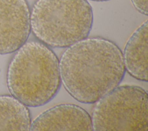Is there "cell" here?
I'll return each mask as SVG.
<instances>
[{
  "mask_svg": "<svg viewBox=\"0 0 148 131\" xmlns=\"http://www.w3.org/2000/svg\"><path fill=\"white\" fill-rule=\"evenodd\" d=\"M66 48L59 61L61 81L78 102L94 103L123 80L122 51L113 42L87 37Z\"/></svg>",
  "mask_w": 148,
  "mask_h": 131,
  "instance_id": "obj_1",
  "label": "cell"
},
{
  "mask_svg": "<svg viewBox=\"0 0 148 131\" xmlns=\"http://www.w3.org/2000/svg\"><path fill=\"white\" fill-rule=\"evenodd\" d=\"M16 51L7 72L9 92L27 106L45 105L56 96L61 84L57 55L38 41L26 42Z\"/></svg>",
  "mask_w": 148,
  "mask_h": 131,
  "instance_id": "obj_2",
  "label": "cell"
},
{
  "mask_svg": "<svg viewBox=\"0 0 148 131\" xmlns=\"http://www.w3.org/2000/svg\"><path fill=\"white\" fill-rule=\"evenodd\" d=\"M30 24L40 42L65 48L88 37L92 9L87 0H37L30 13Z\"/></svg>",
  "mask_w": 148,
  "mask_h": 131,
  "instance_id": "obj_3",
  "label": "cell"
},
{
  "mask_svg": "<svg viewBox=\"0 0 148 131\" xmlns=\"http://www.w3.org/2000/svg\"><path fill=\"white\" fill-rule=\"evenodd\" d=\"M147 100L143 88L118 85L94 103L91 116L93 130H147Z\"/></svg>",
  "mask_w": 148,
  "mask_h": 131,
  "instance_id": "obj_4",
  "label": "cell"
},
{
  "mask_svg": "<svg viewBox=\"0 0 148 131\" xmlns=\"http://www.w3.org/2000/svg\"><path fill=\"white\" fill-rule=\"evenodd\" d=\"M31 32L30 10L26 0H0V54L17 50Z\"/></svg>",
  "mask_w": 148,
  "mask_h": 131,
  "instance_id": "obj_5",
  "label": "cell"
},
{
  "mask_svg": "<svg viewBox=\"0 0 148 131\" xmlns=\"http://www.w3.org/2000/svg\"><path fill=\"white\" fill-rule=\"evenodd\" d=\"M29 130H93L91 115L74 104L62 103L40 114L31 122Z\"/></svg>",
  "mask_w": 148,
  "mask_h": 131,
  "instance_id": "obj_6",
  "label": "cell"
},
{
  "mask_svg": "<svg viewBox=\"0 0 148 131\" xmlns=\"http://www.w3.org/2000/svg\"><path fill=\"white\" fill-rule=\"evenodd\" d=\"M147 20L143 22L128 39L123 53L124 64L134 78L147 81Z\"/></svg>",
  "mask_w": 148,
  "mask_h": 131,
  "instance_id": "obj_7",
  "label": "cell"
},
{
  "mask_svg": "<svg viewBox=\"0 0 148 131\" xmlns=\"http://www.w3.org/2000/svg\"><path fill=\"white\" fill-rule=\"evenodd\" d=\"M31 124L27 106L13 96H0V130H29Z\"/></svg>",
  "mask_w": 148,
  "mask_h": 131,
  "instance_id": "obj_8",
  "label": "cell"
},
{
  "mask_svg": "<svg viewBox=\"0 0 148 131\" xmlns=\"http://www.w3.org/2000/svg\"><path fill=\"white\" fill-rule=\"evenodd\" d=\"M133 6L140 13L147 15V0H131Z\"/></svg>",
  "mask_w": 148,
  "mask_h": 131,
  "instance_id": "obj_9",
  "label": "cell"
},
{
  "mask_svg": "<svg viewBox=\"0 0 148 131\" xmlns=\"http://www.w3.org/2000/svg\"><path fill=\"white\" fill-rule=\"evenodd\" d=\"M93 1H98V2H101V1H109V0H91Z\"/></svg>",
  "mask_w": 148,
  "mask_h": 131,
  "instance_id": "obj_10",
  "label": "cell"
}]
</instances>
